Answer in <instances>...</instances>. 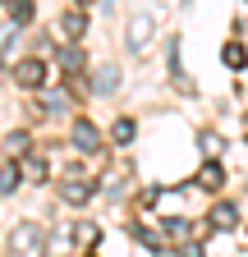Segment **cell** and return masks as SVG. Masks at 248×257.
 <instances>
[{
    "label": "cell",
    "mask_w": 248,
    "mask_h": 257,
    "mask_svg": "<svg viewBox=\"0 0 248 257\" xmlns=\"http://www.w3.org/2000/svg\"><path fill=\"white\" fill-rule=\"evenodd\" d=\"M198 184L216 193V188H221V184H225V175H221V166H216V161H207V166H202V175H198Z\"/></svg>",
    "instance_id": "obj_10"
},
{
    "label": "cell",
    "mask_w": 248,
    "mask_h": 257,
    "mask_svg": "<svg viewBox=\"0 0 248 257\" xmlns=\"http://www.w3.org/2000/svg\"><path fill=\"white\" fill-rule=\"evenodd\" d=\"M134 134H138V128H134V119H129V115L115 119V128H110V138H115L119 147H129V143H134Z\"/></svg>",
    "instance_id": "obj_12"
},
{
    "label": "cell",
    "mask_w": 248,
    "mask_h": 257,
    "mask_svg": "<svg viewBox=\"0 0 248 257\" xmlns=\"http://www.w3.org/2000/svg\"><path fill=\"white\" fill-rule=\"evenodd\" d=\"M42 225L37 220H23V225H14V234H10V252H19V257H37V248H42Z\"/></svg>",
    "instance_id": "obj_1"
},
{
    "label": "cell",
    "mask_w": 248,
    "mask_h": 257,
    "mask_svg": "<svg viewBox=\"0 0 248 257\" xmlns=\"http://www.w3.org/2000/svg\"><path fill=\"white\" fill-rule=\"evenodd\" d=\"M23 179L28 184H46V156H37V152H23Z\"/></svg>",
    "instance_id": "obj_7"
},
{
    "label": "cell",
    "mask_w": 248,
    "mask_h": 257,
    "mask_svg": "<svg viewBox=\"0 0 248 257\" xmlns=\"http://www.w3.org/2000/svg\"><path fill=\"white\" fill-rule=\"evenodd\" d=\"M10 19L14 23H33V0H10Z\"/></svg>",
    "instance_id": "obj_14"
},
{
    "label": "cell",
    "mask_w": 248,
    "mask_h": 257,
    "mask_svg": "<svg viewBox=\"0 0 248 257\" xmlns=\"http://www.w3.org/2000/svg\"><path fill=\"white\" fill-rule=\"evenodd\" d=\"M5 147H10L14 156H23V152H28V134H10V138H5Z\"/></svg>",
    "instance_id": "obj_19"
},
{
    "label": "cell",
    "mask_w": 248,
    "mask_h": 257,
    "mask_svg": "<svg viewBox=\"0 0 248 257\" xmlns=\"http://www.w3.org/2000/svg\"><path fill=\"white\" fill-rule=\"evenodd\" d=\"M14 78H19V87H42L46 83V64L42 60H19L14 64Z\"/></svg>",
    "instance_id": "obj_5"
},
{
    "label": "cell",
    "mask_w": 248,
    "mask_h": 257,
    "mask_svg": "<svg viewBox=\"0 0 248 257\" xmlns=\"http://www.w3.org/2000/svg\"><path fill=\"white\" fill-rule=\"evenodd\" d=\"M221 60H225V69H243V64H248V51H243V42H225Z\"/></svg>",
    "instance_id": "obj_8"
},
{
    "label": "cell",
    "mask_w": 248,
    "mask_h": 257,
    "mask_svg": "<svg viewBox=\"0 0 248 257\" xmlns=\"http://www.w3.org/2000/svg\"><path fill=\"white\" fill-rule=\"evenodd\" d=\"M69 143H74L78 152H101V134H97V124H92V119H74Z\"/></svg>",
    "instance_id": "obj_2"
},
{
    "label": "cell",
    "mask_w": 248,
    "mask_h": 257,
    "mask_svg": "<svg viewBox=\"0 0 248 257\" xmlns=\"http://www.w3.org/2000/svg\"><path fill=\"white\" fill-rule=\"evenodd\" d=\"M179 257H202V248H198V243H184V248H179Z\"/></svg>",
    "instance_id": "obj_20"
},
{
    "label": "cell",
    "mask_w": 248,
    "mask_h": 257,
    "mask_svg": "<svg viewBox=\"0 0 248 257\" xmlns=\"http://www.w3.org/2000/svg\"><path fill=\"white\" fill-rule=\"evenodd\" d=\"M92 87H97V92H115V87H119V74H115L110 64H106V69H101L97 78H92Z\"/></svg>",
    "instance_id": "obj_13"
},
{
    "label": "cell",
    "mask_w": 248,
    "mask_h": 257,
    "mask_svg": "<svg viewBox=\"0 0 248 257\" xmlns=\"http://www.w3.org/2000/svg\"><path fill=\"white\" fill-rule=\"evenodd\" d=\"M60 64H65V74H69V69H83V55H78L74 46H65V51H60Z\"/></svg>",
    "instance_id": "obj_18"
},
{
    "label": "cell",
    "mask_w": 248,
    "mask_h": 257,
    "mask_svg": "<svg viewBox=\"0 0 248 257\" xmlns=\"http://www.w3.org/2000/svg\"><path fill=\"white\" fill-rule=\"evenodd\" d=\"M60 198H65L69 207H83V202L92 198V179H83V175H69L65 184H60Z\"/></svg>",
    "instance_id": "obj_3"
},
{
    "label": "cell",
    "mask_w": 248,
    "mask_h": 257,
    "mask_svg": "<svg viewBox=\"0 0 248 257\" xmlns=\"http://www.w3.org/2000/svg\"><path fill=\"white\" fill-rule=\"evenodd\" d=\"M55 32H60V37H69V42H78L83 32H87V14L83 10H65L60 23H55Z\"/></svg>",
    "instance_id": "obj_6"
},
{
    "label": "cell",
    "mask_w": 248,
    "mask_h": 257,
    "mask_svg": "<svg viewBox=\"0 0 248 257\" xmlns=\"http://www.w3.org/2000/svg\"><path fill=\"white\" fill-rule=\"evenodd\" d=\"M19 166H0V193H14V184H19Z\"/></svg>",
    "instance_id": "obj_16"
},
{
    "label": "cell",
    "mask_w": 248,
    "mask_h": 257,
    "mask_svg": "<svg viewBox=\"0 0 248 257\" xmlns=\"http://www.w3.org/2000/svg\"><path fill=\"white\" fill-rule=\"evenodd\" d=\"M78 5H87V0H78Z\"/></svg>",
    "instance_id": "obj_21"
},
{
    "label": "cell",
    "mask_w": 248,
    "mask_h": 257,
    "mask_svg": "<svg viewBox=\"0 0 248 257\" xmlns=\"http://www.w3.org/2000/svg\"><path fill=\"white\" fill-rule=\"evenodd\" d=\"M97 239H101L97 225H87V220H83V225H74V243H83V248H87V243H97Z\"/></svg>",
    "instance_id": "obj_15"
},
{
    "label": "cell",
    "mask_w": 248,
    "mask_h": 257,
    "mask_svg": "<svg viewBox=\"0 0 248 257\" xmlns=\"http://www.w3.org/2000/svg\"><path fill=\"white\" fill-rule=\"evenodd\" d=\"M161 230H166L170 239H184V234H189V225H184L179 216H166V225H161Z\"/></svg>",
    "instance_id": "obj_17"
},
{
    "label": "cell",
    "mask_w": 248,
    "mask_h": 257,
    "mask_svg": "<svg viewBox=\"0 0 248 257\" xmlns=\"http://www.w3.org/2000/svg\"><path fill=\"white\" fill-rule=\"evenodd\" d=\"M234 220H239V216H234V207H230V202H221V207L211 211V230H234Z\"/></svg>",
    "instance_id": "obj_9"
},
{
    "label": "cell",
    "mask_w": 248,
    "mask_h": 257,
    "mask_svg": "<svg viewBox=\"0 0 248 257\" xmlns=\"http://www.w3.org/2000/svg\"><path fill=\"white\" fill-rule=\"evenodd\" d=\"M170 74H175V83H179V92H189L193 83L184 78V69H179V37H170Z\"/></svg>",
    "instance_id": "obj_11"
},
{
    "label": "cell",
    "mask_w": 248,
    "mask_h": 257,
    "mask_svg": "<svg viewBox=\"0 0 248 257\" xmlns=\"http://www.w3.org/2000/svg\"><path fill=\"white\" fill-rule=\"evenodd\" d=\"M152 28H157V19H152V14H138V19L129 23V37H124V42H129V51H147Z\"/></svg>",
    "instance_id": "obj_4"
}]
</instances>
